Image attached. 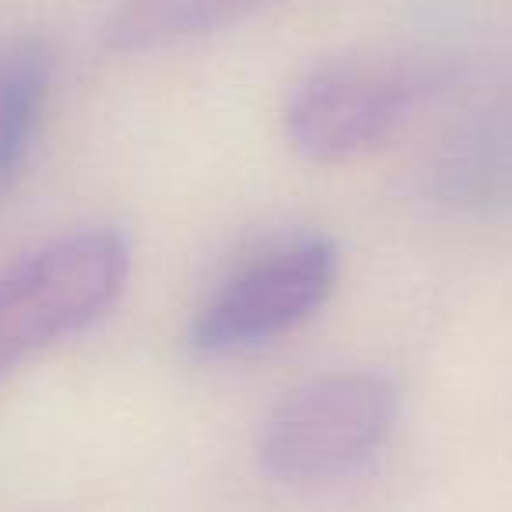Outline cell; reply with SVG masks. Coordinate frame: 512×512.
<instances>
[{
  "label": "cell",
  "instance_id": "cell-1",
  "mask_svg": "<svg viewBox=\"0 0 512 512\" xmlns=\"http://www.w3.org/2000/svg\"><path fill=\"white\" fill-rule=\"evenodd\" d=\"M130 274V246L113 228H85L39 246L0 274V383L36 351L95 323Z\"/></svg>",
  "mask_w": 512,
  "mask_h": 512
},
{
  "label": "cell",
  "instance_id": "cell-2",
  "mask_svg": "<svg viewBox=\"0 0 512 512\" xmlns=\"http://www.w3.org/2000/svg\"><path fill=\"white\" fill-rule=\"evenodd\" d=\"M397 421V390L376 372H330L288 393L260 432L278 481H327L365 463Z\"/></svg>",
  "mask_w": 512,
  "mask_h": 512
},
{
  "label": "cell",
  "instance_id": "cell-3",
  "mask_svg": "<svg viewBox=\"0 0 512 512\" xmlns=\"http://www.w3.org/2000/svg\"><path fill=\"white\" fill-rule=\"evenodd\" d=\"M341 274V253L323 235H302L253 256L193 316L190 341L204 355L260 348L320 313Z\"/></svg>",
  "mask_w": 512,
  "mask_h": 512
},
{
  "label": "cell",
  "instance_id": "cell-4",
  "mask_svg": "<svg viewBox=\"0 0 512 512\" xmlns=\"http://www.w3.org/2000/svg\"><path fill=\"white\" fill-rule=\"evenodd\" d=\"M418 81L404 64L344 57L313 67L285 109L288 141L313 162H348L404 123Z\"/></svg>",
  "mask_w": 512,
  "mask_h": 512
},
{
  "label": "cell",
  "instance_id": "cell-5",
  "mask_svg": "<svg viewBox=\"0 0 512 512\" xmlns=\"http://www.w3.org/2000/svg\"><path fill=\"white\" fill-rule=\"evenodd\" d=\"M53 53L36 39L0 46V200L29 169L43 113L50 106Z\"/></svg>",
  "mask_w": 512,
  "mask_h": 512
},
{
  "label": "cell",
  "instance_id": "cell-6",
  "mask_svg": "<svg viewBox=\"0 0 512 512\" xmlns=\"http://www.w3.org/2000/svg\"><path fill=\"white\" fill-rule=\"evenodd\" d=\"M260 0H120L106 25V46L116 53H148L225 29Z\"/></svg>",
  "mask_w": 512,
  "mask_h": 512
}]
</instances>
